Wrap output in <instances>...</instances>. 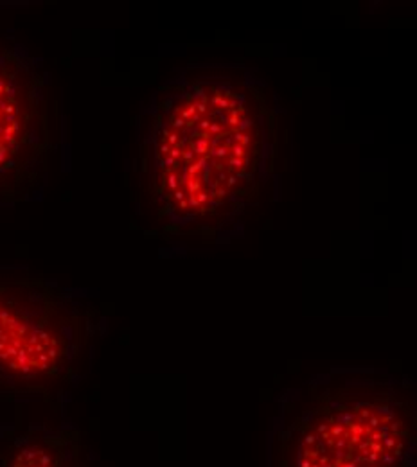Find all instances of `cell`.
Listing matches in <instances>:
<instances>
[{
  "label": "cell",
  "instance_id": "1",
  "mask_svg": "<svg viewBox=\"0 0 417 467\" xmlns=\"http://www.w3.org/2000/svg\"><path fill=\"white\" fill-rule=\"evenodd\" d=\"M277 150V116L243 68L193 67L141 119L133 196L148 233L216 237L257 200Z\"/></svg>",
  "mask_w": 417,
  "mask_h": 467
},
{
  "label": "cell",
  "instance_id": "2",
  "mask_svg": "<svg viewBox=\"0 0 417 467\" xmlns=\"http://www.w3.org/2000/svg\"><path fill=\"white\" fill-rule=\"evenodd\" d=\"M274 467H417V401L376 378L309 387L277 433Z\"/></svg>",
  "mask_w": 417,
  "mask_h": 467
},
{
  "label": "cell",
  "instance_id": "3",
  "mask_svg": "<svg viewBox=\"0 0 417 467\" xmlns=\"http://www.w3.org/2000/svg\"><path fill=\"white\" fill-rule=\"evenodd\" d=\"M96 309L36 277L0 279V394L55 400L76 379Z\"/></svg>",
  "mask_w": 417,
  "mask_h": 467
},
{
  "label": "cell",
  "instance_id": "5",
  "mask_svg": "<svg viewBox=\"0 0 417 467\" xmlns=\"http://www.w3.org/2000/svg\"><path fill=\"white\" fill-rule=\"evenodd\" d=\"M0 467H89V461L79 430L29 424L0 441Z\"/></svg>",
  "mask_w": 417,
  "mask_h": 467
},
{
  "label": "cell",
  "instance_id": "4",
  "mask_svg": "<svg viewBox=\"0 0 417 467\" xmlns=\"http://www.w3.org/2000/svg\"><path fill=\"white\" fill-rule=\"evenodd\" d=\"M53 151L47 76L38 59L0 35V209L40 191Z\"/></svg>",
  "mask_w": 417,
  "mask_h": 467
}]
</instances>
